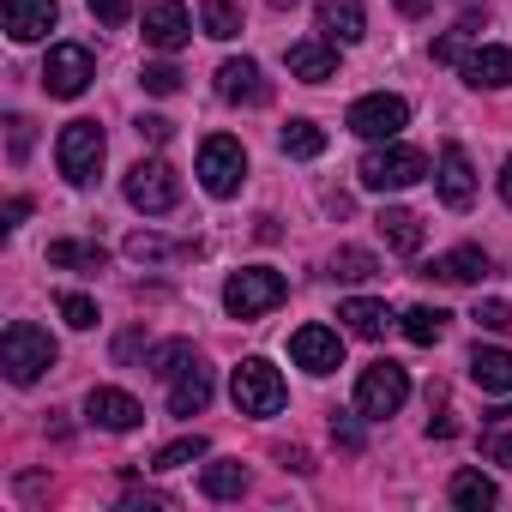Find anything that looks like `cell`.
<instances>
[{
	"label": "cell",
	"instance_id": "4dcf8cb0",
	"mask_svg": "<svg viewBox=\"0 0 512 512\" xmlns=\"http://www.w3.org/2000/svg\"><path fill=\"white\" fill-rule=\"evenodd\" d=\"M199 25H205V37L229 43V37L241 31V7H235V0H205V7H199Z\"/></svg>",
	"mask_w": 512,
	"mask_h": 512
},
{
	"label": "cell",
	"instance_id": "d6a6232c",
	"mask_svg": "<svg viewBox=\"0 0 512 512\" xmlns=\"http://www.w3.org/2000/svg\"><path fill=\"white\" fill-rule=\"evenodd\" d=\"M278 145H284L290 157H320V151H326V133H320L314 121H290V127L278 133Z\"/></svg>",
	"mask_w": 512,
	"mask_h": 512
},
{
	"label": "cell",
	"instance_id": "d6986e66",
	"mask_svg": "<svg viewBox=\"0 0 512 512\" xmlns=\"http://www.w3.org/2000/svg\"><path fill=\"white\" fill-rule=\"evenodd\" d=\"M320 31H326V43H362L368 37L362 0H320Z\"/></svg>",
	"mask_w": 512,
	"mask_h": 512
},
{
	"label": "cell",
	"instance_id": "7dc6e473",
	"mask_svg": "<svg viewBox=\"0 0 512 512\" xmlns=\"http://www.w3.org/2000/svg\"><path fill=\"white\" fill-rule=\"evenodd\" d=\"M272 7H296V0H272Z\"/></svg>",
	"mask_w": 512,
	"mask_h": 512
},
{
	"label": "cell",
	"instance_id": "5bb4252c",
	"mask_svg": "<svg viewBox=\"0 0 512 512\" xmlns=\"http://www.w3.org/2000/svg\"><path fill=\"white\" fill-rule=\"evenodd\" d=\"M217 97L223 103H247V109H260V103H272V85H266V73H260V61H223L217 67Z\"/></svg>",
	"mask_w": 512,
	"mask_h": 512
},
{
	"label": "cell",
	"instance_id": "83f0119b",
	"mask_svg": "<svg viewBox=\"0 0 512 512\" xmlns=\"http://www.w3.org/2000/svg\"><path fill=\"white\" fill-rule=\"evenodd\" d=\"M181 253H193V241H163V235H151V229L127 235V260H139V266H157V260H181Z\"/></svg>",
	"mask_w": 512,
	"mask_h": 512
},
{
	"label": "cell",
	"instance_id": "ffe728a7",
	"mask_svg": "<svg viewBox=\"0 0 512 512\" xmlns=\"http://www.w3.org/2000/svg\"><path fill=\"white\" fill-rule=\"evenodd\" d=\"M470 380H476L488 398H512V350L476 344V356H470Z\"/></svg>",
	"mask_w": 512,
	"mask_h": 512
},
{
	"label": "cell",
	"instance_id": "f546056e",
	"mask_svg": "<svg viewBox=\"0 0 512 512\" xmlns=\"http://www.w3.org/2000/svg\"><path fill=\"white\" fill-rule=\"evenodd\" d=\"M374 272H380V260L368 247H338L332 253V278H344V284H368Z\"/></svg>",
	"mask_w": 512,
	"mask_h": 512
},
{
	"label": "cell",
	"instance_id": "7402d4cb",
	"mask_svg": "<svg viewBox=\"0 0 512 512\" xmlns=\"http://www.w3.org/2000/svg\"><path fill=\"white\" fill-rule=\"evenodd\" d=\"M374 229H380V241H386L392 253H422V217H416V211L386 205V211L374 217Z\"/></svg>",
	"mask_w": 512,
	"mask_h": 512
},
{
	"label": "cell",
	"instance_id": "e575fe53",
	"mask_svg": "<svg viewBox=\"0 0 512 512\" xmlns=\"http://www.w3.org/2000/svg\"><path fill=\"white\" fill-rule=\"evenodd\" d=\"M55 308H61V320H67L73 332H91V326H97V302H91V296H79V290H67Z\"/></svg>",
	"mask_w": 512,
	"mask_h": 512
},
{
	"label": "cell",
	"instance_id": "9a60e30c",
	"mask_svg": "<svg viewBox=\"0 0 512 512\" xmlns=\"http://www.w3.org/2000/svg\"><path fill=\"white\" fill-rule=\"evenodd\" d=\"M55 19H61L55 0H7V7H0V25H7L13 43H37V37H49Z\"/></svg>",
	"mask_w": 512,
	"mask_h": 512
},
{
	"label": "cell",
	"instance_id": "f35d334b",
	"mask_svg": "<svg viewBox=\"0 0 512 512\" xmlns=\"http://www.w3.org/2000/svg\"><path fill=\"white\" fill-rule=\"evenodd\" d=\"M91 13H97L103 25H127V19H133V0H91Z\"/></svg>",
	"mask_w": 512,
	"mask_h": 512
},
{
	"label": "cell",
	"instance_id": "ac0fdd59",
	"mask_svg": "<svg viewBox=\"0 0 512 512\" xmlns=\"http://www.w3.org/2000/svg\"><path fill=\"white\" fill-rule=\"evenodd\" d=\"M290 73L302 79V85H326V79H338V49L332 43H320V37H308V43H290Z\"/></svg>",
	"mask_w": 512,
	"mask_h": 512
},
{
	"label": "cell",
	"instance_id": "ba28073f",
	"mask_svg": "<svg viewBox=\"0 0 512 512\" xmlns=\"http://www.w3.org/2000/svg\"><path fill=\"white\" fill-rule=\"evenodd\" d=\"M55 157H61V175H67L73 187H91L97 169H103V127H97V121H67Z\"/></svg>",
	"mask_w": 512,
	"mask_h": 512
},
{
	"label": "cell",
	"instance_id": "7bdbcfd3",
	"mask_svg": "<svg viewBox=\"0 0 512 512\" xmlns=\"http://www.w3.org/2000/svg\"><path fill=\"white\" fill-rule=\"evenodd\" d=\"M139 344H145V332H127V338L115 344V362H133V356H139Z\"/></svg>",
	"mask_w": 512,
	"mask_h": 512
},
{
	"label": "cell",
	"instance_id": "8992f818",
	"mask_svg": "<svg viewBox=\"0 0 512 512\" xmlns=\"http://www.w3.org/2000/svg\"><path fill=\"white\" fill-rule=\"evenodd\" d=\"M241 181H247V151H241V139L211 133V139L199 145V187H205L211 199H229V193H241Z\"/></svg>",
	"mask_w": 512,
	"mask_h": 512
},
{
	"label": "cell",
	"instance_id": "836d02e7",
	"mask_svg": "<svg viewBox=\"0 0 512 512\" xmlns=\"http://www.w3.org/2000/svg\"><path fill=\"white\" fill-rule=\"evenodd\" d=\"M199 458H205V434H187V440H169L151 458V470H181V464H199Z\"/></svg>",
	"mask_w": 512,
	"mask_h": 512
},
{
	"label": "cell",
	"instance_id": "30bf717a",
	"mask_svg": "<svg viewBox=\"0 0 512 512\" xmlns=\"http://www.w3.org/2000/svg\"><path fill=\"white\" fill-rule=\"evenodd\" d=\"M91 79H97L91 49H79V43H55L49 49V67H43V91L49 97H85Z\"/></svg>",
	"mask_w": 512,
	"mask_h": 512
},
{
	"label": "cell",
	"instance_id": "b9f144b4",
	"mask_svg": "<svg viewBox=\"0 0 512 512\" xmlns=\"http://www.w3.org/2000/svg\"><path fill=\"white\" fill-rule=\"evenodd\" d=\"M169 133H175V121H163V115H145L139 121V139H151V145H169Z\"/></svg>",
	"mask_w": 512,
	"mask_h": 512
},
{
	"label": "cell",
	"instance_id": "e0dca14e",
	"mask_svg": "<svg viewBox=\"0 0 512 512\" xmlns=\"http://www.w3.org/2000/svg\"><path fill=\"white\" fill-rule=\"evenodd\" d=\"M464 79H470L476 91H506V85H512V49H500V43L470 49V55H464Z\"/></svg>",
	"mask_w": 512,
	"mask_h": 512
},
{
	"label": "cell",
	"instance_id": "60d3db41",
	"mask_svg": "<svg viewBox=\"0 0 512 512\" xmlns=\"http://www.w3.org/2000/svg\"><path fill=\"white\" fill-rule=\"evenodd\" d=\"M482 452H488V464H512V434H506V428H494V434L482 440Z\"/></svg>",
	"mask_w": 512,
	"mask_h": 512
},
{
	"label": "cell",
	"instance_id": "603a6c76",
	"mask_svg": "<svg viewBox=\"0 0 512 512\" xmlns=\"http://www.w3.org/2000/svg\"><path fill=\"white\" fill-rule=\"evenodd\" d=\"M205 404H211V374L193 362V368H181V374L169 380V410H175V416H199Z\"/></svg>",
	"mask_w": 512,
	"mask_h": 512
},
{
	"label": "cell",
	"instance_id": "484cf974",
	"mask_svg": "<svg viewBox=\"0 0 512 512\" xmlns=\"http://www.w3.org/2000/svg\"><path fill=\"white\" fill-rule=\"evenodd\" d=\"M338 320L356 332V338H386V326H392V314H386V302H368V296H356V302H344L338 308Z\"/></svg>",
	"mask_w": 512,
	"mask_h": 512
},
{
	"label": "cell",
	"instance_id": "bcb514c9",
	"mask_svg": "<svg viewBox=\"0 0 512 512\" xmlns=\"http://www.w3.org/2000/svg\"><path fill=\"white\" fill-rule=\"evenodd\" d=\"M398 13H410V19H422V13H428V0H398Z\"/></svg>",
	"mask_w": 512,
	"mask_h": 512
},
{
	"label": "cell",
	"instance_id": "7c38bea8",
	"mask_svg": "<svg viewBox=\"0 0 512 512\" xmlns=\"http://www.w3.org/2000/svg\"><path fill=\"white\" fill-rule=\"evenodd\" d=\"M85 416H91L97 428H109V434H127V428H139V422H145V404H139L133 392H121V386H91Z\"/></svg>",
	"mask_w": 512,
	"mask_h": 512
},
{
	"label": "cell",
	"instance_id": "ab89813d",
	"mask_svg": "<svg viewBox=\"0 0 512 512\" xmlns=\"http://www.w3.org/2000/svg\"><path fill=\"white\" fill-rule=\"evenodd\" d=\"M332 440H338L344 452H362V428H356L350 416H332Z\"/></svg>",
	"mask_w": 512,
	"mask_h": 512
},
{
	"label": "cell",
	"instance_id": "7a4b0ae2",
	"mask_svg": "<svg viewBox=\"0 0 512 512\" xmlns=\"http://www.w3.org/2000/svg\"><path fill=\"white\" fill-rule=\"evenodd\" d=\"M362 187L368 193H404V187H416L422 175H428V151H416V145H398V139H386V145H374L368 157H362Z\"/></svg>",
	"mask_w": 512,
	"mask_h": 512
},
{
	"label": "cell",
	"instance_id": "4fadbf2b",
	"mask_svg": "<svg viewBox=\"0 0 512 512\" xmlns=\"http://www.w3.org/2000/svg\"><path fill=\"white\" fill-rule=\"evenodd\" d=\"M187 37H193V19L181 0H145V43L151 49L175 55V49H187Z\"/></svg>",
	"mask_w": 512,
	"mask_h": 512
},
{
	"label": "cell",
	"instance_id": "4316f807",
	"mask_svg": "<svg viewBox=\"0 0 512 512\" xmlns=\"http://www.w3.org/2000/svg\"><path fill=\"white\" fill-rule=\"evenodd\" d=\"M500 500V488L482 476V470H458L452 476V506H464V512H488Z\"/></svg>",
	"mask_w": 512,
	"mask_h": 512
},
{
	"label": "cell",
	"instance_id": "cb8c5ba5",
	"mask_svg": "<svg viewBox=\"0 0 512 512\" xmlns=\"http://www.w3.org/2000/svg\"><path fill=\"white\" fill-rule=\"evenodd\" d=\"M199 488H205L211 500H241V494H247V464H241V458H217V464L199 470Z\"/></svg>",
	"mask_w": 512,
	"mask_h": 512
},
{
	"label": "cell",
	"instance_id": "8fae6325",
	"mask_svg": "<svg viewBox=\"0 0 512 512\" xmlns=\"http://www.w3.org/2000/svg\"><path fill=\"white\" fill-rule=\"evenodd\" d=\"M290 356L308 374H332V368H344V338L332 326H296L290 332Z\"/></svg>",
	"mask_w": 512,
	"mask_h": 512
},
{
	"label": "cell",
	"instance_id": "1f68e13d",
	"mask_svg": "<svg viewBox=\"0 0 512 512\" xmlns=\"http://www.w3.org/2000/svg\"><path fill=\"white\" fill-rule=\"evenodd\" d=\"M193 362H199V356H193V344H187V338H169V344H157V350H151V374H157V380H175V374H181V368H193Z\"/></svg>",
	"mask_w": 512,
	"mask_h": 512
},
{
	"label": "cell",
	"instance_id": "2e32d148",
	"mask_svg": "<svg viewBox=\"0 0 512 512\" xmlns=\"http://www.w3.org/2000/svg\"><path fill=\"white\" fill-rule=\"evenodd\" d=\"M440 199H446L452 211H464V205L476 199V169H470L464 145H440Z\"/></svg>",
	"mask_w": 512,
	"mask_h": 512
},
{
	"label": "cell",
	"instance_id": "d4e9b609",
	"mask_svg": "<svg viewBox=\"0 0 512 512\" xmlns=\"http://www.w3.org/2000/svg\"><path fill=\"white\" fill-rule=\"evenodd\" d=\"M49 266H61V272H103L109 253L97 241H49Z\"/></svg>",
	"mask_w": 512,
	"mask_h": 512
},
{
	"label": "cell",
	"instance_id": "3957f363",
	"mask_svg": "<svg viewBox=\"0 0 512 512\" xmlns=\"http://www.w3.org/2000/svg\"><path fill=\"white\" fill-rule=\"evenodd\" d=\"M229 398H235L241 416H278L290 392H284V374H278L266 356H247V362H235V374H229Z\"/></svg>",
	"mask_w": 512,
	"mask_h": 512
},
{
	"label": "cell",
	"instance_id": "f1b7e54d",
	"mask_svg": "<svg viewBox=\"0 0 512 512\" xmlns=\"http://www.w3.org/2000/svg\"><path fill=\"white\" fill-rule=\"evenodd\" d=\"M446 320H452L446 308H428V302H422V308H410V314H404V338L428 350V344H440V338H446Z\"/></svg>",
	"mask_w": 512,
	"mask_h": 512
},
{
	"label": "cell",
	"instance_id": "44dd1931",
	"mask_svg": "<svg viewBox=\"0 0 512 512\" xmlns=\"http://www.w3.org/2000/svg\"><path fill=\"white\" fill-rule=\"evenodd\" d=\"M422 278H440V284H482V278H488V253H482V247H452V253H440Z\"/></svg>",
	"mask_w": 512,
	"mask_h": 512
},
{
	"label": "cell",
	"instance_id": "277c9868",
	"mask_svg": "<svg viewBox=\"0 0 512 512\" xmlns=\"http://www.w3.org/2000/svg\"><path fill=\"white\" fill-rule=\"evenodd\" d=\"M284 296H290V284H284V272H272V266H247V272H235V278L223 284V308H229L235 320H260V314H272Z\"/></svg>",
	"mask_w": 512,
	"mask_h": 512
},
{
	"label": "cell",
	"instance_id": "9c48e42d",
	"mask_svg": "<svg viewBox=\"0 0 512 512\" xmlns=\"http://www.w3.org/2000/svg\"><path fill=\"white\" fill-rule=\"evenodd\" d=\"M121 193H127V205H133V211L163 217V211H175L181 181H175V169H169V163H157V157H151V163H133V169H127Z\"/></svg>",
	"mask_w": 512,
	"mask_h": 512
},
{
	"label": "cell",
	"instance_id": "6da1fadb",
	"mask_svg": "<svg viewBox=\"0 0 512 512\" xmlns=\"http://www.w3.org/2000/svg\"><path fill=\"white\" fill-rule=\"evenodd\" d=\"M55 338L43 332V326H31V320H13L7 326V338H0V368H7V380L13 386H37L49 368H55Z\"/></svg>",
	"mask_w": 512,
	"mask_h": 512
},
{
	"label": "cell",
	"instance_id": "52a82bcc",
	"mask_svg": "<svg viewBox=\"0 0 512 512\" xmlns=\"http://www.w3.org/2000/svg\"><path fill=\"white\" fill-rule=\"evenodd\" d=\"M404 398H410V374H404L398 362H374V368H362V380H356V410H362L368 422L398 416Z\"/></svg>",
	"mask_w": 512,
	"mask_h": 512
},
{
	"label": "cell",
	"instance_id": "f6af8a7d",
	"mask_svg": "<svg viewBox=\"0 0 512 512\" xmlns=\"http://www.w3.org/2000/svg\"><path fill=\"white\" fill-rule=\"evenodd\" d=\"M500 199L512 205V157H506V169H500Z\"/></svg>",
	"mask_w": 512,
	"mask_h": 512
},
{
	"label": "cell",
	"instance_id": "74e56055",
	"mask_svg": "<svg viewBox=\"0 0 512 512\" xmlns=\"http://www.w3.org/2000/svg\"><path fill=\"white\" fill-rule=\"evenodd\" d=\"M482 332H512V302H476V314H470Z\"/></svg>",
	"mask_w": 512,
	"mask_h": 512
},
{
	"label": "cell",
	"instance_id": "5b68a950",
	"mask_svg": "<svg viewBox=\"0 0 512 512\" xmlns=\"http://www.w3.org/2000/svg\"><path fill=\"white\" fill-rule=\"evenodd\" d=\"M344 127H350L356 139H368V145H386V139H398V133L410 127V103H404V97H392V91L356 97V103H350V115H344Z\"/></svg>",
	"mask_w": 512,
	"mask_h": 512
},
{
	"label": "cell",
	"instance_id": "8d00e7d4",
	"mask_svg": "<svg viewBox=\"0 0 512 512\" xmlns=\"http://www.w3.org/2000/svg\"><path fill=\"white\" fill-rule=\"evenodd\" d=\"M31 145H37V127H31L25 115H13V121H7V157H13V163H25V157H31Z\"/></svg>",
	"mask_w": 512,
	"mask_h": 512
},
{
	"label": "cell",
	"instance_id": "d590c367",
	"mask_svg": "<svg viewBox=\"0 0 512 512\" xmlns=\"http://www.w3.org/2000/svg\"><path fill=\"white\" fill-rule=\"evenodd\" d=\"M139 85H145L151 97H175V91H181V73H175L169 61H151V67L139 73Z\"/></svg>",
	"mask_w": 512,
	"mask_h": 512
},
{
	"label": "cell",
	"instance_id": "ee69618b",
	"mask_svg": "<svg viewBox=\"0 0 512 512\" xmlns=\"http://www.w3.org/2000/svg\"><path fill=\"white\" fill-rule=\"evenodd\" d=\"M25 217H31V199H13V205H7V229H19Z\"/></svg>",
	"mask_w": 512,
	"mask_h": 512
}]
</instances>
